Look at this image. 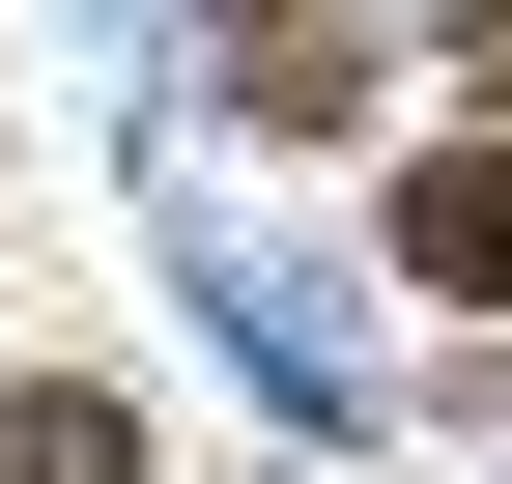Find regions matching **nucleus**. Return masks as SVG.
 Returning <instances> with one entry per match:
<instances>
[{
  "instance_id": "obj_1",
  "label": "nucleus",
  "mask_w": 512,
  "mask_h": 484,
  "mask_svg": "<svg viewBox=\"0 0 512 484\" xmlns=\"http://www.w3.org/2000/svg\"><path fill=\"white\" fill-rule=\"evenodd\" d=\"M200 285H228V342L313 399V428H370V342H342V285H313V257H200Z\"/></svg>"
},
{
  "instance_id": "obj_2",
  "label": "nucleus",
  "mask_w": 512,
  "mask_h": 484,
  "mask_svg": "<svg viewBox=\"0 0 512 484\" xmlns=\"http://www.w3.org/2000/svg\"><path fill=\"white\" fill-rule=\"evenodd\" d=\"M399 285H512V143H427L399 171Z\"/></svg>"
},
{
  "instance_id": "obj_3",
  "label": "nucleus",
  "mask_w": 512,
  "mask_h": 484,
  "mask_svg": "<svg viewBox=\"0 0 512 484\" xmlns=\"http://www.w3.org/2000/svg\"><path fill=\"white\" fill-rule=\"evenodd\" d=\"M0 484H143V399H86V371H29V399H0Z\"/></svg>"
},
{
  "instance_id": "obj_4",
  "label": "nucleus",
  "mask_w": 512,
  "mask_h": 484,
  "mask_svg": "<svg viewBox=\"0 0 512 484\" xmlns=\"http://www.w3.org/2000/svg\"><path fill=\"white\" fill-rule=\"evenodd\" d=\"M228 86H256V114H285V143H342V114H370V29H342V0H313V29H256V57H228Z\"/></svg>"
},
{
  "instance_id": "obj_5",
  "label": "nucleus",
  "mask_w": 512,
  "mask_h": 484,
  "mask_svg": "<svg viewBox=\"0 0 512 484\" xmlns=\"http://www.w3.org/2000/svg\"><path fill=\"white\" fill-rule=\"evenodd\" d=\"M456 86H484V114H512V0H456Z\"/></svg>"
},
{
  "instance_id": "obj_6",
  "label": "nucleus",
  "mask_w": 512,
  "mask_h": 484,
  "mask_svg": "<svg viewBox=\"0 0 512 484\" xmlns=\"http://www.w3.org/2000/svg\"><path fill=\"white\" fill-rule=\"evenodd\" d=\"M228 29H313V0H228Z\"/></svg>"
}]
</instances>
